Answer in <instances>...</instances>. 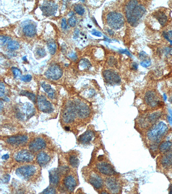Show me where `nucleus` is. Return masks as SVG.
<instances>
[{
    "label": "nucleus",
    "mask_w": 172,
    "mask_h": 194,
    "mask_svg": "<svg viewBox=\"0 0 172 194\" xmlns=\"http://www.w3.org/2000/svg\"><path fill=\"white\" fill-rule=\"evenodd\" d=\"M15 173L19 177L26 181L35 183L41 177V170L38 164L28 163L17 168Z\"/></svg>",
    "instance_id": "f257e3e1"
},
{
    "label": "nucleus",
    "mask_w": 172,
    "mask_h": 194,
    "mask_svg": "<svg viewBox=\"0 0 172 194\" xmlns=\"http://www.w3.org/2000/svg\"><path fill=\"white\" fill-rule=\"evenodd\" d=\"M146 11L144 7L138 5L137 1H130L126 7V15L128 22L133 27L137 26Z\"/></svg>",
    "instance_id": "f03ea898"
},
{
    "label": "nucleus",
    "mask_w": 172,
    "mask_h": 194,
    "mask_svg": "<svg viewBox=\"0 0 172 194\" xmlns=\"http://www.w3.org/2000/svg\"><path fill=\"white\" fill-rule=\"evenodd\" d=\"M168 130V127L167 124L163 122L156 123L149 129L147 133V138L150 142H152V145H156L160 142L162 139L166 135Z\"/></svg>",
    "instance_id": "7ed1b4c3"
},
{
    "label": "nucleus",
    "mask_w": 172,
    "mask_h": 194,
    "mask_svg": "<svg viewBox=\"0 0 172 194\" xmlns=\"http://www.w3.org/2000/svg\"><path fill=\"white\" fill-rule=\"evenodd\" d=\"M107 23L108 25L114 30L121 28L124 23V19L121 13L111 12L107 16Z\"/></svg>",
    "instance_id": "20e7f679"
},
{
    "label": "nucleus",
    "mask_w": 172,
    "mask_h": 194,
    "mask_svg": "<svg viewBox=\"0 0 172 194\" xmlns=\"http://www.w3.org/2000/svg\"><path fill=\"white\" fill-rule=\"evenodd\" d=\"M77 117L74 102L70 101L66 105L62 112V120L66 124H71Z\"/></svg>",
    "instance_id": "39448f33"
},
{
    "label": "nucleus",
    "mask_w": 172,
    "mask_h": 194,
    "mask_svg": "<svg viewBox=\"0 0 172 194\" xmlns=\"http://www.w3.org/2000/svg\"><path fill=\"white\" fill-rule=\"evenodd\" d=\"M77 117L81 119H86L88 118L91 114L90 107L84 102L80 100L74 102Z\"/></svg>",
    "instance_id": "423d86ee"
},
{
    "label": "nucleus",
    "mask_w": 172,
    "mask_h": 194,
    "mask_svg": "<svg viewBox=\"0 0 172 194\" xmlns=\"http://www.w3.org/2000/svg\"><path fill=\"white\" fill-rule=\"evenodd\" d=\"M14 159L17 162L27 164L34 161L35 155L29 150H21L15 154Z\"/></svg>",
    "instance_id": "0eeeda50"
},
{
    "label": "nucleus",
    "mask_w": 172,
    "mask_h": 194,
    "mask_svg": "<svg viewBox=\"0 0 172 194\" xmlns=\"http://www.w3.org/2000/svg\"><path fill=\"white\" fill-rule=\"evenodd\" d=\"M96 169L99 173L111 177L117 174L114 167L110 163L108 162L107 161H104L103 160L99 161L96 164Z\"/></svg>",
    "instance_id": "6e6552de"
},
{
    "label": "nucleus",
    "mask_w": 172,
    "mask_h": 194,
    "mask_svg": "<svg viewBox=\"0 0 172 194\" xmlns=\"http://www.w3.org/2000/svg\"><path fill=\"white\" fill-rule=\"evenodd\" d=\"M47 142L45 139L37 137L31 141L29 145V150L33 153L44 150L47 147Z\"/></svg>",
    "instance_id": "1a4fd4ad"
},
{
    "label": "nucleus",
    "mask_w": 172,
    "mask_h": 194,
    "mask_svg": "<svg viewBox=\"0 0 172 194\" xmlns=\"http://www.w3.org/2000/svg\"><path fill=\"white\" fill-rule=\"evenodd\" d=\"M145 101L148 106L152 108L159 107L161 104L159 98L155 92L154 91H149L146 93L145 96Z\"/></svg>",
    "instance_id": "9d476101"
},
{
    "label": "nucleus",
    "mask_w": 172,
    "mask_h": 194,
    "mask_svg": "<svg viewBox=\"0 0 172 194\" xmlns=\"http://www.w3.org/2000/svg\"><path fill=\"white\" fill-rule=\"evenodd\" d=\"M63 185L68 192H73L78 184L76 175L73 174H68L63 180Z\"/></svg>",
    "instance_id": "9b49d317"
},
{
    "label": "nucleus",
    "mask_w": 172,
    "mask_h": 194,
    "mask_svg": "<svg viewBox=\"0 0 172 194\" xmlns=\"http://www.w3.org/2000/svg\"><path fill=\"white\" fill-rule=\"evenodd\" d=\"M37 102L38 108L41 111L48 114H50L54 111V108L52 105L49 101H48L45 96L39 95L38 96Z\"/></svg>",
    "instance_id": "f8f14e48"
},
{
    "label": "nucleus",
    "mask_w": 172,
    "mask_h": 194,
    "mask_svg": "<svg viewBox=\"0 0 172 194\" xmlns=\"http://www.w3.org/2000/svg\"><path fill=\"white\" fill-rule=\"evenodd\" d=\"M48 79L53 80H57L63 76V71L60 66L57 64L51 66L45 73Z\"/></svg>",
    "instance_id": "ddd939ff"
},
{
    "label": "nucleus",
    "mask_w": 172,
    "mask_h": 194,
    "mask_svg": "<svg viewBox=\"0 0 172 194\" xmlns=\"http://www.w3.org/2000/svg\"><path fill=\"white\" fill-rule=\"evenodd\" d=\"M40 8L42 12L43 15L46 17H49L55 14L58 5L54 2L47 1L42 4Z\"/></svg>",
    "instance_id": "4468645a"
},
{
    "label": "nucleus",
    "mask_w": 172,
    "mask_h": 194,
    "mask_svg": "<svg viewBox=\"0 0 172 194\" xmlns=\"http://www.w3.org/2000/svg\"><path fill=\"white\" fill-rule=\"evenodd\" d=\"M106 187L110 192L116 194L121 190V185L119 182L115 178L109 177L105 180Z\"/></svg>",
    "instance_id": "2eb2a0df"
},
{
    "label": "nucleus",
    "mask_w": 172,
    "mask_h": 194,
    "mask_svg": "<svg viewBox=\"0 0 172 194\" xmlns=\"http://www.w3.org/2000/svg\"><path fill=\"white\" fill-rule=\"evenodd\" d=\"M28 139V137L26 135H17L8 138L6 142L10 146H20L26 145Z\"/></svg>",
    "instance_id": "dca6fc26"
},
{
    "label": "nucleus",
    "mask_w": 172,
    "mask_h": 194,
    "mask_svg": "<svg viewBox=\"0 0 172 194\" xmlns=\"http://www.w3.org/2000/svg\"><path fill=\"white\" fill-rule=\"evenodd\" d=\"M106 81L112 85L118 84L121 82L120 76L117 73L110 70H106L103 73Z\"/></svg>",
    "instance_id": "f3484780"
},
{
    "label": "nucleus",
    "mask_w": 172,
    "mask_h": 194,
    "mask_svg": "<svg viewBox=\"0 0 172 194\" xmlns=\"http://www.w3.org/2000/svg\"><path fill=\"white\" fill-rule=\"evenodd\" d=\"M52 156L51 152L44 150L38 152L36 156L37 162L40 167H45L51 161Z\"/></svg>",
    "instance_id": "a211bd4d"
},
{
    "label": "nucleus",
    "mask_w": 172,
    "mask_h": 194,
    "mask_svg": "<svg viewBox=\"0 0 172 194\" xmlns=\"http://www.w3.org/2000/svg\"><path fill=\"white\" fill-rule=\"evenodd\" d=\"M89 183L97 190H100L103 188L104 183L102 178L95 173H90L88 177Z\"/></svg>",
    "instance_id": "6ab92c4d"
},
{
    "label": "nucleus",
    "mask_w": 172,
    "mask_h": 194,
    "mask_svg": "<svg viewBox=\"0 0 172 194\" xmlns=\"http://www.w3.org/2000/svg\"><path fill=\"white\" fill-rule=\"evenodd\" d=\"M160 164L163 168H167L172 166V150L165 153L160 159Z\"/></svg>",
    "instance_id": "aec40b11"
},
{
    "label": "nucleus",
    "mask_w": 172,
    "mask_h": 194,
    "mask_svg": "<svg viewBox=\"0 0 172 194\" xmlns=\"http://www.w3.org/2000/svg\"><path fill=\"white\" fill-rule=\"evenodd\" d=\"M62 173L60 170H52L49 172L50 182L52 186H55L58 185Z\"/></svg>",
    "instance_id": "412c9836"
},
{
    "label": "nucleus",
    "mask_w": 172,
    "mask_h": 194,
    "mask_svg": "<svg viewBox=\"0 0 172 194\" xmlns=\"http://www.w3.org/2000/svg\"><path fill=\"white\" fill-rule=\"evenodd\" d=\"M94 132L91 130H88L79 137V142L82 144H88L92 140L94 137Z\"/></svg>",
    "instance_id": "4be33fe9"
},
{
    "label": "nucleus",
    "mask_w": 172,
    "mask_h": 194,
    "mask_svg": "<svg viewBox=\"0 0 172 194\" xmlns=\"http://www.w3.org/2000/svg\"><path fill=\"white\" fill-rule=\"evenodd\" d=\"M23 32L26 36L32 37L36 34V28L33 24H29L24 27Z\"/></svg>",
    "instance_id": "5701e85b"
},
{
    "label": "nucleus",
    "mask_w": 172,
    "mask_h": 194,
    "mask_svg": "<svg viewBox=\"0 0 172 194\" xmlns=\"http://www.w3.org/2000/svg\"><path fill=\"white\" fill-rule=\"evenodd\" d=\"M22 110L23 113V115L27 116V118H30L32 116H33L35 113V109L33 106L32 104L28 103L24 104L22 106Z\"/></svg>",
    "instance_id": "b1692460"
},
{
    "label": "nucleus",
    "mask_w": 172,
    "mask_h": 194,
    "mask_svg": "<svg viewBox=\"0 0 172 194\" xmlns=\"http://www.w3.org/2000/svg\"><path fill=\"white\" fill-rule=\"evenodd\" d=\"M156 19L158 20L161 25L164 27L166 25L168 20V17L165 13L163 11H157L155 14Z\"/></svg>",
    "instance_id": "393cba45"
},
{
    "label": "nucleus",
    "mask_w": 172,
    "mask_h": 194,
    "mask_svg": "<svg viewBox=\"0 0 172 194\" xmlns=\"http://www.w3.org/2000/svg\"><path fill=\"white\" fill-rule=\"evenodd\" d=\"M161 113L160 111H155L150 114L148 116L147 120L149 123L154 124L156 122L161 116Z\"/></svg>",
    "instance_id": "a878e982"
},
{
    "label": "nucleus",
    "mask_w": 172,
    "mask_h": 194,
    "mask_svg": "<svg viewBox=\"0 0 172 194\" xmlns=\"http://www.w3.org/2000/svg\"><path fill=\"white\" fill-rule=\"evenodd\" d=\"M160 152L163 153H165L167 152L172 150V142H165L162 143L159 147Z\"/></svg>",
    "instance_id": "bb28decb"
},
{
    "label": "nucleus",
    "mask_w": 172,
    "mask_h": 194,
    "mask_svg": "<svg viewBox=\"0 0 172 194\" xmlns=\"http://www.w3.org/2000/svg\"><path fill=\"white\" fill-rule=\"evenodd\" d=\"M44 91L48 94V96L49 97L50 99H54L55 97L54 91L53 89L51 86L50 85L43 83L41 85Z\"/></svg>",
    "instance_id": "cd10ccee"
},
{
    "label": "nucleus",
    "mask_w": 172,
    "mask_h": 194,
    "mask_svg": "<svg viewBox=\"0 0 172 194\" xmlns=\"http://www.w3.org/2000/svg\"><path fill=\"white\" fill-rule=\"evenodd\" d=\"M69 162L73 168H76L79 164V160L75 154H71L69 157Z\"/></svg>",
    "instance_id": "c85d7f7f"
},
{
    "label": "nucleus",
    "mask_w": 172,
    "mask_h": 194,
    "mask_svg": "<svg viewBox=\"0 0 172 194\" xmlns=\"http://www.w3.org/2000/svg\"><path fill=\"white\" fill-rule=\"evenodd\" d=\"M48 49L51 55H54L57 52V46L55 42L53 40H50L47 43Z\"/></svg>",
    "instance_id": "c756f323"
},
{
    "label": "nucleus",
    "mask_w": 172,
    "mask_h": 194,
    "mask_svg": "<svg viewBox=\"0 0 172 194\" xmlns=\"http://www.w3.org/2000/svg\"><path fill=\"white\" fill-rule=\"evenodd\" d=\"M91 65L88 60L82 59L79 63V67L81 70H88L91 68Z\"/></svg>",
    "instance_id": "7c9ffc66"
},
{
    "label": "nucleus",
    "mask_w": 172,
    "mask_h": 194,
    "mask_svg": "<svg viewBox=\"0 0 172 194\" xmlns=\"http://www.w3.org/2000/svg\"><path fill=\"white\" fill-rule=\"evenodd\" d=\"M20 44L15 41H11L8 44V48L11 50H17L20 48Z\"/></svg>",
    "instance_id": "2f4dec72"
},
{
    "label": "nucleus",
    "mask_w": 172,
    "mask_h": 194,
    "mask_svg": "<svg viewBox=\"0 0 172 194\" xmlns=\"http://www.w3.org/2000/svg\"><path fill=\"white\" fill-rule=\"evenodd\" d=\"M20 95L28 97L31 101H32L34 103H36L37 100L36 99L35 95L34 94L29 92L28 91H22L20 92Z\"/></svg>",
    "instance_id": "473e14b6"
},
{
    "label": "nucleus",
    "mask_w": 172,
    "mask_h": 194,
    "mask_svg": "<svg viewBox=\"0 0 172 194\" xmlns=\"http://www.w3.org/2000/svg\"><path fill=\"white\" fill-rule=\"evenodd\" d=\"M75 11L80 15H83L84 13L85 10L84 7L80 5H77L74 8Z\"/></svg>",
    "instance_id": "72a5a7b5"
},
{
    "label": "nucleus",
    "mask_w": 172,
    "mask_h": 194,
    "mask_svg": "<svg viewBox=\"0 0 172 194\" xmlns=\"http://www.w3.org/2000/svg\"><path fill=\"white\" fill-rule=\"evenodd\" d=\"M11 41V38L9 37L4 36H1L0 37V42L2 45H5L7 44H8Z\"/></svg>",
    "instance_id": "f704fd0d"
},
{
    "label": "nucleus",
    "mask_w": 172,
    "mask_h": 194,
    "mask_svg": "<svg viewBox=\"0 0 172 194\" xmlns=\"http://www.w3.org/2000/svg\"><path fill=\"white\" fill-rule=\"evenodd\" d=\"M14 77L15 78H19L21 76L22 73L21 71L17 68L12 67L11 69Z\"/></svg>",
    "instance_id": "c9c22d12"
},
{
    "label": "nucleus",
    "mask_w": 172,
    "mask_h": 194,
    "mask_svg": "<svg viewBox=\"0 0 172 194\" xmlns=\"http://www.w3.org/2000/svg\"><path fill=\"white\" fill-rule=\"evenodd\" d=\"M36 52L37 55L40 58H43V57L45 56L46 55L45 50L43 48H40L37 49Z\"/></svg>",
    "instance_id": "e433bc0d"
},
{
    "label": "nucleus",
    "mask_w": 172,
    "mask_h": 194,
    "mask_svg": "<svg viewBox=\"0 0 172 194\" xmlns=\"http://www.w3.org/2000/svg\"><path fill=\"white\" fill-rule=\"evenodd\" d=\"M76 17H72L68 20V23L71 27H75L76 25Z\"/></svg>",
    "instance_id": "4c0bfd02"
},
{
    "label": "nucleus",
    "mask_w": 172,
    "mask_h": 194,
    "mask_svg": "<svg viewBox=\"0 0 172 194\" xmlns=\"http://www.w3.org/2000/svg\"><path fill=\"white\" fill-rule=\"evenodd\" d=\"M56 193L55 189L53 187H48L42 192L44 194H55Z\"/></svg>",
    "instance_id": "58836bf2"
},
{
    "label": "nucleus",
    "mask_w": 172,
    "mask_h": 194,
    "mask_svg": "<svg viewBox=\"0 0 172 194\" xmlns=\"http://www.w3.org/2000/svg\"><path fill=\"white\" fill-rule=\"evenodd\" d=\"M141 65L144 67H148L151 65V61L150 60L146 59L140 63Z\"/></svg>",
    "instance_id": "ea45409f"
},
{
    "label": "nucleus",
    "mask_w": 172,
    "mask_h": 194,
    "mask_svg": "<svg viewBox=\"0 0 172 194\" xmlns=\"http://www.w3.org/2000/svg\"><path fill=\"white\" fill-rule=\"evenodd\" d=\"M32 79V77L30 75H26V76H23L21 78L22 81L25 82H30Z\"/></svg>",
    "instance_id": "a19ab883"
},
{
    "label": "nucleus",
    "mask_w": 172,
    "mask_h": 194,
    "mask_svg": "<svg viewBox=\"0 0 172 194\" xmlns=\"http://www.w3.org/2000/svg\"><path fill=\"white\" fill-rule=\"evenodd\" d=\"M5 86L4 83H1L0 84V96L2 97L5 95Z\"/></svg>",
    "instance_id": "79ce46f5"
},
{
    "label": "nucleus",
    "mask_w": 172,
    "mask_h": 194,
    "mask_svg": "<svg viewBox=\"0 0 172 194\" xmlns=\"http://www.w3.org/2000/svg\"><path fill=\"white\" fill-rule=\"evenodd\" d=\"M116 63V61L113 57H110L109 58V61H108V64L109 65L111 66V67H113L115 65Z\"/></svg>",
    "instance_id": "37998d69"
},
{
    "label": "nucleus",
    "mask_w": 172,
    "mask_h": 194,
    "mask_svg": "<svg viewBox=\"0 0 172 194\" xmlns=\"http://www.w3.org/2000/svg\"><path fill=\"white\" fill-rule=\"evenodd\" d=\"M147 57V55L144 52H141L139 55V58L141 60H143V61L146 60Z\"/></svg>",
    "instance_id": "c03bdc74"
},
{
    "label": "nucleus",
    "mask_w": 172,
    "mask_h": 194,
    "mask_svg": "<svg viewBox=\"0 0 172 194\" xmlns=\"http://www.w3.org/2000/svg\"><path fill=\"white\" fill-rule=\"evenodd\" d=\"M61 27L63 30H66L67 28V24L66 20L65 18H63L62 20Z\"/></svg>",
    "instance_id": "a18cd8bd"
},
{
    "label": "nucleus",
    "mask_w": 172,
    "mask_h": 194,
    "mask_svg": "<svg viewBox=\"0 0 172 194\" xmlns=\"http://www.w3.org/2000/svg\"><path fill=\"white\" fill-rule=\"evenodd\" d=\"M163 35H164V36L165 38V39H166L168 41L170 42V43L171 45H172V40L170 39H169V36L167 34L165 33V32H164Z\"/></svg>",
    "instance_id": "49530a36"
},
{
    "label": "nucleus",
    "mask_w": 172,
    "mask_h": 194,
    "mask_svg": "<svg viewBox=\"0 0 172 194\" xmlns=\"http://www.w3.org/2000/svg\"><path fill=\"white\" fill-rule=\"evenodd\" d=\"M120 52L121 53L127 54V55L131 56V54L130 53V52L128 51L127 50V49H121L120 50Z\"/></svg>",
    "instance_id": "de8ad7c7"
},
{
    "label": "nucleus",
    "mask_w": 172,
    "mask_h": 194,
    "mask_svg": "<svg viewBox=\"0 0 172 194\" xmlns=\"http://www.w3.org/2000/svg\"><path fill=\"white\" fill-rule=\"evenodd\" d=\"M69 57L72 59V60H75L77 59L76 55L75 53H72L69 55Z\"/></svg>",
    "instance_id": "09e8293b"
},
{
    "label": "nucleus",
    "mask_w": 172,
    "mask_h": 194,
    "mask_svg": "<svg viewBox=\"0 0 172 194\" xmlns=\"http://www.w3.org/2000/svg\"><path fill=\"white\" fill-rule=\"evenodd\" d=\"M92 35H94V36H97L98 37H101L102 36L101 33L98 31L94 32L92 33Z\"/></svg>",
    "instance_id": "8fccbe9b"
},
{
    "label": "nucleus",
    "mask_w": 172,
    "mask_h": 194,
    "mask_svg": "<svg viewBox=\"0 0 172 194\" xmlns=\"http://www.w3.org/2000/svg\"><path fill=\"white\" fill-rule=\"evenodd\" d=\"M10 179V176L9 175H6L5 176V178L4 179V181L5 183H8Z\"/></svg>",
    "instance_id": "3c124183"
},
{
    "label": "nucleus",
    "mask_w": 172,
    "mask_h": 194,
    "mask_svg": "<svg viewBox=\"0 0 172 194\" xmlns=\"http://www.w3.org/2000/svg\"><path fill=\"white\" fill-rule=\"evenodd\" d=\"M133 68L134 70H136L138 69V65L136 63H134L132 65Z\"/></svg>",
    "instance_id": "603ef678"
},
{
    "label": "nucleus",
    "mask_w": 172,
    "mask_h": 194,
    "mask_svg": "<svg viewBox=\"0 0 172 194\" xmlns=\"http://www.w3.org/2000/svg\"><path fill=\"white\" fill-rule=\"evenodd\" d=\"M9 158V155H5L2 157V159L3 160H7Z\"/></svg>",
    "instance_id": "864d4df0"
},
{
    "label": "nucleus",
    "mask_w": 172,
    "mask_h": 194,
    "mask_svg": "<svg viewBox=\"0 0 172 194\" xmlns=\"http://www.w3.org/2000/svg\"><path fill=\"white\" fill-rule=\"evenodd\" d=\"M108 33H109L110 35H113L114 34V32L111 30H108Z\"/></svg>",
    "instance_id": "5fc2aeb1"
},
{
    "label": "nucleus",
    "mask_w": 172,
    "mask_h": 194,
    "mask_svg": "<svg viewBox=\"0 0 172 194\" xmlns=\"http://www.w3.org/2000/svg\"><path fill=\"white\" fill-rule=\"evenodd\" d=\"M1 105V111H2L3 108H4L3 104V102L2 101H1V105Z\"/></svg>",
    "instance_id": "6e6d98bb"
},
{
    "label": "nucleus",
    "mask_w": 172,
    "mask_h": 194,
    "mask_svg": "<svg viewBox=\"0 0 172 194\" xmlns=\"http://www.w3.org/2000/svg\"><path fill=\"white\" fill-rule=\"evenodd\" d=\"M75 34L74 35V36H76V38H77V37H78V31H77V30H76L75 31Z\"/></svg>",
    "instance_id": "4d7b16f0"
},
{
    "label": "nucleus",
    "mask_w": 172,
    "mask_h": 194,
    "mask_svg": "<svg viewBox=\"0 0 172 194\" xmlns=\"http://www.w3.org/2000/svg\"><path fill=\"white\" fill-rule=\"evenodd\" d=\"M75 15V14H74V13L72 11L69 14V16H72V17H73V16Z\"/></svg>",
    "instance_id": "13d9d810"
},
{
    "label": "nucleus",
    "mask_w": 172,
    "mask_h": 194,
    "mask_svg": "<svg viewBox=\"0 0 172 194\" xmlns=\"http://www.w3.org/2000/svg\"><path fill=\"white\" fill-rule=\"evenodd\" d=\"M168 34L170 35V36L172 38V31H169Z\"/></svg>",
    "instance_id": "bf43d9fd"
},
{
    "label": "nucleus",
    "mask_w": 172,
    "mask_h": 194,
    "mask_svg": "<svg viewBox=\"0 0 172 194\" xmlns=\"http://www.w3.org/2000/svg\"><path fill=\"white\" fill-rule=\"evenodd\" d=\"M164 99L165 101H166V100H167V97L165 94H164Z\"/></svg>",
    "instance_id": "052dcab7"
},
{
    "label": "nucleus",
    "mask_w": 172,
    "mask_h": 194,
    "mask_svg": "<svg viewBox=\"0 0 172 194\" xmlns=\"http://www.w3.org/2000/svg\"><path fill=\"white\" fill-rule=\"evenodd\" d=\"M23 60L24 61H27L26 57L25 56L23 58Z\"/></svg>",
    "instance_id": "680f3d73"
},
{
    "label": "nucleus",
    "mask_w": 172,
    "mask_h": 194,
    "mask_svg": "<svg viewBox=\"0 0 172 194\" xmlns=\"http://www.w3.org/2000/svg\"><path fill=\"white\" fill-rule=\"evenodd\" d=\"M169 112H170V114L172 118V111H171V110L169 109Z\"/></svg>",
    "instance_id": "e2e57ef3"
},
{
    "label": "nucleus",
    "mask_w": 172,
    "mask_h": 194,
    "mask_svg": "<svg viewBox=\"0 0 172 194\" xmlns=\"http://www.w3.org/2000/svg\"><path fill=\"white\" fill-rule=\"evenodd\" d=\"M170 193L172 194V186H171L170 189Z\"/></svg>",
    "instance_id": "0e129e2a"
}]
</instances>
